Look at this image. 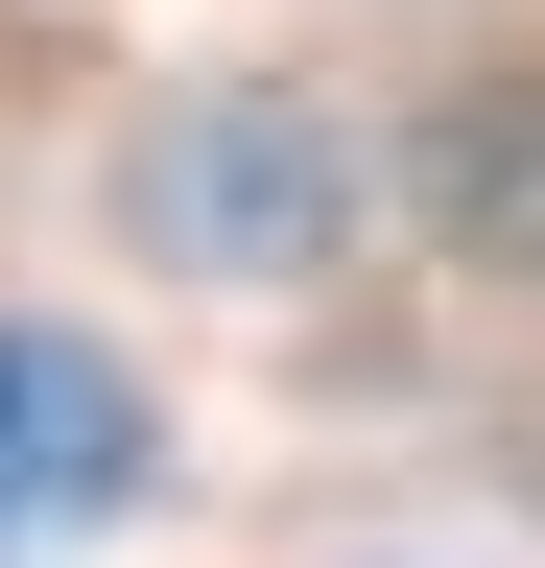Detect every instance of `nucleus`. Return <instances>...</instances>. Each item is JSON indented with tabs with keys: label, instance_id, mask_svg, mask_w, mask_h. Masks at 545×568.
<instances>
[{
	"label": "nucleus",
	"instance_id": "obj_1",
	"mask_svg": "<svg viewBox=\"0 0 545 568\" xmlns=\"http://www.w3.org/2000/svg\"><path fill=\"white\" fill-rule=\"evenodd\" d=\"M332 213H356V166H332V119H309V95H214V119H166V142H143V237H166L190 284L309 261Z\"/></svg>",
	"mask_w": 545,
	"mask_h": 568
},
{
	"label": "nucleus",
	"instance_id": "obj_2",
	"mask_svg": "<svg viewBox=\"0 0 545 568\" xmlns=\"http://www.w3.org/2000/svg\"><path fill=\"white\" fill-rule=\"evenodd\" d=\"M143 497V379H119L95 332H48V308H0V568L24 545H72Z\"/></svg>",
	"mask_w": 545,
	"mask_h": 568
},
{
	"label": "nucleus",
	"instance_id": "obj_3",
	"mask_svg": "<svg viewBox=\"0 0 545 568\" xmlns=\"http://www.w3.org/2000/svg\"><path fill=\"white\" fill-rule=\"evenodd\" d=\"M403 190H427V237H451V261L545 284V71H474V95L403 142Z\"/></svg>",
	"mask_w": 545,
	"mask_h": 568
}]
</instances>
